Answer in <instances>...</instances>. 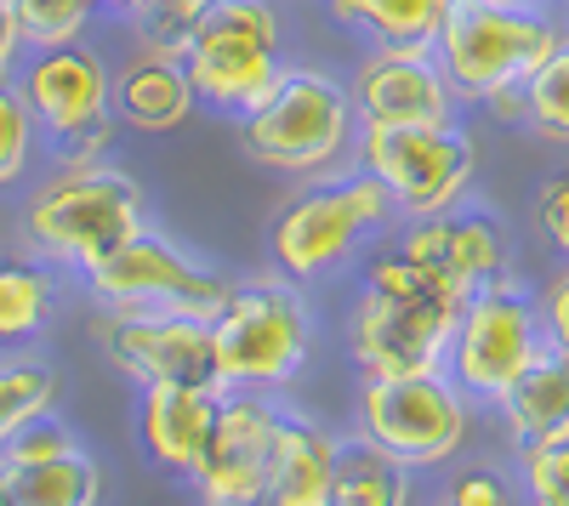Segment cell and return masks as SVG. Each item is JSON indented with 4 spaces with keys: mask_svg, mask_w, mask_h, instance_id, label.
<instances>
[{
    "mask_svg": "<svg viewBox=\"0 0 569 506\" xmlns=\"http://www.w3.org/2000/svg\"><path fill=\"white\" fill-rule=\"evenodd\" d=\"M569 29L552 7H490V0H456L433 58L456 91V103L490 109L496 98L525 91V80L552 58V45Z\"/></svg>",
    "mask_w": 569,
    "mask_h": 506,
    "instance_id": "obj_1",
    "label": "cell"
},
{
    "mask_svg": "<svg viewBox=\"0 0 569 506\" xmlns=\"http://www.w3.org/2000/svg\"><path fill=\"white\" fill-rule=\"evenodd\" d=\"M353 143H359L353 91L325 69L284 63L279 85L251 114H240V149L257 165L284 171V176H319Z\"/></svg>",
    "mask_w": 569,
    "mask_h": 506,
    "instance_id": "obj_2",
    "label": "cell"
},
{
    "mask_svg": "<svg viewBox=\"0 0 569 506\" xmlns=\"http://www.w3.org/2000/svg\"><path fill=\"white\" fill-rule=\"evenodd\" d=\"M194 98L222 114H251L284 74V18L273 0H217L182 45Z\"/></svg>",
    "mask_w": 569,
    "mask_h": 506,
    "instance_id": "obj_3",
    "label": "cell"
},
{
    "mask_svg": "<svg viewBox=\"0 0 569 506\" xmlns=\"http://www.w3.org/2000/svg\"><path fill=\"white\" fill-rule=\"evenodd\" d=\"M23 234L46 262L91 267L142 234V189L114 165H63L23 211Z\"/></svg>",
    "mask_w": 569,
    "mask_h": 506,
    "instance_id": "obj_4",
    "label": "cell"
},
{
    "mask_svg": "<svg viewBox=\"0 0 569 506\" xmlns=\"http://www.w3.org/2000/svg\"><path fill=\"white\" fill-rule=\"evenodd\" d=\"M211 342L228 387H279L308 358V307L279 280L228 285V302L211 313Z\"/></svg>",
    "mask_w": 569,
    "mask_h": 506,
    "instance_id": "obj_5",
    "label": "cell"
},
{
    "mask_svg": "<svg viewBox=\"0 0 569 506\" xmlns=\"http://www.w3.org/2000/svg\"><path fill=\"white\" fill-rule=\"evenodd\" d=\"M23 103L34 114V131L52 136L63 165H98L114 136V80L109 63L91 45H46L23 69Z\"/></svg>",
    "mask_w": 569,
    "mask_h": 506,
    "instance_id": "obj_6",
    "label": "cell"
},
{
    "mask_svg": "<svg viewBox=\"0 0 569 506\" xmlns=\"http://www.w3.org/2000/svg\"><path fill=\"white\" fill-rule=\"evenodd\" d=\"M541 347H547L541 307H530L525 291L501 273V280H490L485 291H472L461 302L456 336H450V353H445V371H450V382L467 398L501 404L507 387L541 358Z\"/></svg>",
    "mask_w": 569,
    "mask_h": 506,
    "instance_id": "obj_7",
    "label": "cell"
},
{
    "mask_svg": "<svg viewBox=\"0 0 569 506\" xmlns=\"http://www.w3.org/2000/svg\"><path fill=\"white\" fill-rule=\"evenodd\" d=\"M359 165L393 194V211L405 216H439L456 211V200L472 189L479 149L472 136L450 125H359Z\"/></svg>",
    "mask_w": 569,
    "mask_h": 506,
    "instance_id": "obj_8",
    "label": "cell"
},
{
    "mask_svg": "<svg viewBox=\"0 0 569 506\" xmlns=\"http://www.w3.org/2000/svg\"><path fill=\"white\" fill-rule=\"evenodd\" d=\"M388 216H393V194L370 171H359L348 182H319V189L297 194L273 216L268 245H273V262L291 273V280H313V273L337 267Z\"/></svg>",
    "mask_w": 569,
    "mask_h": 506,
    "instance_id": "obj_9",
    "label": "cell"
},
{
    "mask_svg": "<svg viewBox=\"0 0 569 506\" xmlns=\"http://www.w3.org/2000/svg\"><path fill=\"white\" fill-rule=\"evenodd\" d=\"M461 302L467 296H456L445 285H427L416 296H376V291H365V302L353 313V358H359L365 382L445 371Z\"/></svg>",
    "mask_w": 569,
    "mask_h": 506,
    "instance_id": "obj_10",
    "label": "cell"
},
{
    "mask_svg": "<svg viewBox=\"0 0 569 506\" xmlns=\"http://www.w3.org/2000/svg\"><path fill=\"white\" fill-rule=\"evenodd\" d=\"M359 427H365L370 444H382L393 462L433 467V462H450L467 438V393L445 371L365 382Z\"/></svg>",
    "mask_w": 569,
    "mask_h": 506,
    "instance_id": "obj_11",
    "label": "cell"
},
{
    "mask_svg": "<svg viewBox=\"0 0 569 506\" xmlns=\"http://www.w3.org/2000/svg\"><path fill=\"white\" fill-rule=\"evenodd\" d=\"M86 285L114 313H194V318H211L228 302V285L217 273L188 262L177 245H166L149 227H142L137 240H126L120 251H109L103 262H91Z\"/></svg>",
    "mask_w": 569,
    "mask_h": 506,
    "instance_id": "obj_12",
    "label": "cell"
},
{
    "mask_svg": "<svg viewBox=\"0 0 569 506\" xmlns=\"http://www.w3.org/2000/svg\"><path fill=\"white\" fill-rule=\"evenodd\" d=\"M98 342L142 387L228 393V382L217 371L211 318H194V313H114V318H98Z\"/></svg>",
    "mask_w": 569,
    "mask_h": 506,
    "instance_id": "obj_13",
    "label": "cell"
},
{
    "mask_svg": "<svg viewBox=\"0 0 569 506\" xmlns=\"http://www.w3.org/2000/svg\"><path fill=\"white\" fill-rule=\"evenodd\" d=\"M279 409L262 404L251 387L246 393H222L211 444L194 462V489L206 495V506H262L268 478H273V449H279Z\"/></svg>",
    "mask_w": 569,
    "mask_h": 506,
    "instance_id": "obj_14",
    "label": "cell"
},
{
    "mask_svg": "<svg viewBox=\"0 0 569 506\" xmlns=\"http://www.w3.org/2000/svg\"><path fill=\"white\" fill-rule=\"evenodd\" d=\"M359 125H450L456 120V91L433 52L410 45H376L348 80Z\"/></svg>",
    "mask_w": 569,
    "mask_h": 506,
    "instance_id": "obj_15",
    "label": "cell"
},
{
    "mask_svg": "<svg viewBox=\"0 0 569 506\" xmlns=\"http://www.w3.org/2000/svg\"><path fill=\"white\" fill-rule=\"evenodd\" d=\"M399 251L410 262H421L439 285H450L456 296H472L485 291L490 280L507 273V245L496 234L490 216H456V211H439V216H421L410 234L399 240Z\"/></svg>",
    "mask_w": 569,
    "mask_h": 506,
    "instance_id": "obj_16",
    "label": "cell"
},
{
    "mask_svg": "<svg viewBox=\"0 0 569 506\" xmlns=\"http://www.w3.org/2000/svg\"><path fill=\"white\" fill-rule=\"evenodd\" d=\"M217 409H222V393L211 387H142V449L154 455V467L166 473H194V462L211 444V427H217Z\"/></svg>",
    "mask_w": 569,
    "mask_h": 506,
    "instance_id": "obj_17",
    "label": "cell"
},
{
    "mask_svg": "<svg viewBox=\"0 0 569 506\" xmlns=\"http://www.w3.org/2000/svg\"><path fill=\"white\" fill-rule=\"evenodd\" d=\"M194 80H188L177 52H142L114 80V114L131 131H177L194 114Z\"/></svg>",
    "mask_w": 569,
    "mask_h": 506,
    "instance_id": "obj_18",
    "label": "cell"
},
{
    "mask_svg": "<svg viewBox=\"0 0 569 506\" xmlns=\"http://www.w3.org/2000/svg\"><path fill=\"white\" fill-rule=\"evenodd\" d=\"M501 416L512 438L536 449V444H569V353L541 347V358L518 376L501 398Z\"/></svg>",
    "mask_w": 569,
    "mask_h": 506,
    "instance_id": "obj_19",
    "label": "cell"
},
{
    "mask_svg": "<svg viewBox=\"0 0 569 506\" xmlns=\"http://www.w3.org/2000/svg\"><path fill=\"white\" fill-rule=\"evenodd\" d=\"M330 462H337V438L302 416H284L262 506H330Z\"/></svg>",
    "mask_w": 569,
    "mask_h": 506,
    "instance_id": "obj_20",
    "label": "cell"
},
{
    "mask_svg": "<svg viewBox=\"0 0 569 506\" xmlns=\"http://www.w3.org/2000/svg\"><path fill=\"white\" fill-rule=\"evenodd\" d=\"M456 0H325L330 23L353 29L370 45H410V52H433Z\"/></svg>",
    "mask_w": 569,
    "mask_h": 506,
    "instance_id": "obj_21",
    "label": "cell"
},
{
    "mask_svg": "<svg viewBox=\"0 0 569 506\" xmlns=\"http://www.w3.org/2000/svg\"><path fill=\"white\" fill-rule=\"evenodd\" d=\"M330 506H410V467L382 444L348 438L330 462Z\"/></svg>",
    "mask_w": 569,
    "mask_h": 506,
    "instance_id": "obj_22",
    "label": "cell"
},
{
    "mask_svg": "<svg viewBox=\"0 0 569 506\" xmlns=\"http://www.w3.org/2000/svg\"><path fill=\"white\" fill-rule=\"evenodd\" d=\"M0 495H7V506H98L103 478L80 449H69L58 462H29V467L0 462Z\"/></svg>",
    "mask_w": 569,
    "mask_h": 506,
    "instance_id": "obj_23",
    "label": "cell"
},
{
    "mask_svg": "<svg viewBox=\"0 0 569 506\" xmlns=\"http://www.w3.org/2000/svg\"><path fill=\"white\" fill-rule=\"evenodd\" d=\"M52 280L29 262H0V342H29L52 318Z\"/></svg>",
    "mask_w": 569,
    "mask_h": 506,
    "instance_id": "obj_24",
    "label": "cell"
},
{
    "mask_svg": "<svg viewBox=\"0 0 569 506\" xmlns=\"http://www.w3.org/2000/svg\"><path fill=\"white\" fill-rule=\"evenodd\" d=\"M525 125L547 143H569V34L552 45V58L525 80Z\"/></svg>",
    "mask_w": 569,
    "mask_h": 506,
    "instance_id": "obj_25",
    "label": "cell"
},
{
    "mask_svg": "<svg viewBox=\"0 0 569 506\" xmlns=\"http://www.w3.org/2000/svg\"><path fill=\"white\" fill-rule=\"evenodd\" d=\"M52 393H58V382H52V371H40V364L0 371V449H7L34 416H46Z\"/></svg>",
    "mask_w": 569,
    "mask_h": 506,
    "instance_id": "obj_26",
    "label": "cell"
},
{
    "mask_svg": "<svg viewBox=\"0 0 569 506\" xmlns=\"http://www.w3.org/2000/svg\"><path fill=\"white\" fill-rule=\"evenodd\" d=\"M12 12H18L23 40L34 45V52H46V45L80 40L86 18L98 12V7H91V0H12Z\"/></svg>",
    "mask_w": 569,
    "mask_h": 506,
    "instance_id": "obj_27",
    "label": "cell"
},
{
    "mask_svg": "<svg viewBox=\"0 0 569 506\" xmlns=\"http://www.w3.org/2000/svg\"><path fill=\"white\" fill-rule=\"evenodd\" d=\"M206 7H217V0H149L142 12H131V23H137L149 52H177L182 58V45H188V34H194Z\"/></svg>",
    "mask_w": 569,
    "mask_h": 506,
    "instance_id": "obj_28",
    "label": "cell"
},
{
    "mask_svg": "<svg viewBox=\"0 0 569 506\" xmlns=\"http://www.w3.org/2000/svg\"><path fill=\"white\" fill-rule=\"evenodd\" d=\"M29 154H34V114L23 103V91L0 80V189L23 176Z\"/></svg>",
    "mask_w": 569,
    "mask_h": 506,
    "instance_id": "obj_29",
    "label": "cell"
},
{
    "mask_svg": "<svg viewBox=\"0 0 569 506\" xmlns=\"http://www.w3.org/2000/svg\"><path fill=\"white\" fill-rule=\"evenodd\" d=\"M525 484L536 506H569V444L525 449Z\"/></svg>",
    "mask_w": 569,
    "mask_h": 506,
    "instance_id": "obj_30",
    "label": "cell"
},
{
    "mask_svg": "<svg viewBox=\"0 0 569 506\" xmlns=\"http://www.w3.org/2000/svg\"><path fill=\"white\" fill-rule=\"evenodd\" d=\"M69 449H80L69 427H58L52 416H34L7 449H0V462H7V467H29V462H58V455H69Z\"/></svg>",
    "mask_w": 569,
    "mask_h": 506,
    "instance_id": "obj_31",
    "label": "cell"
},
{
    "mask_svg": "<svg viewBox=\"0 0 569 506\" xmlns=\"http://www.w3.org/2000/svg\"><path fill=\"white\" fill-rule=\"evenodd\" d=\"M439 506H518V495H512V484H507L501 473L472 467V473H461V478L445 489Z\"/></svg>",
    "mask_w": 569,
    "mask_h": 506,
    "instance_id": "obj_32",
    "label": "cell"
},
{
    "mask_svg": "<svg viewBox=\"0 0 569 506\" xmlns=\"http://www.w3.org/2000/svg\"><path fill=\"white\" fill-rule=\"evenodd\" d=\"M541 234L552 240V251L558 256H569V176H558V182H547L541 189Z\"/></svg>",
    "mask_w": 569,
    "mask_h": 506,
    "instance_id": "obj_33",
    "label": "cell"
},
{
    "mask_svg": "<svg viewBox=\"0 0 569 506\" xmlns=\"http://www.w3.org/2000/svg\"><path fill=\"white\" fill-rule=\"evenodd\" d=\"M541 331H547V347L569 353V273L547 285V302H541Z\"/></svg>",
    "mask_w": 569,
    "mask_h": 506,
    "instance_id": "obj_34",
    "label": "cell"
},
{
    "mask_svg": "<svg viewBox=\"0 0 569 506\" xmlns=\"http://www.w3.org/2000/svg\"><path fill=\"white\" fill-rule=\"evenodd\" d=\"M18 45H23L18 12H12V0H0V80L12 74V63H18Z\"/></svg>",
    "mask_w": 569,
    "mask_h": 506,
    "instance_id": "obj_35",
    "label": "cell"
},
{
    "mask_svg": "<svg viewBox=\"0 0 569 506\" xmlns=\"http://www.w3.org/2000/svg\"><path fill=\"white\" fill-rule=\"evenodd\" d=\"M91 7H114L120 18H131V12H142V7H149V0H91Z\"/></svg>",
    "mask_w": 569,
    "mask_h": 506,
    "instance_id": "obj_36",
    "label": "cell"
},
{
    "mask_svg": "<svg viewBox=\"0 0 569 506\" xmlns=\"http://www.w3.org/2000/svg\"><path fill=\"white\" fill-rule=\"evenodd\" d=\"M490 7H558V0H490Z\"/></svg>",
    "mask_w": 569,
    "mask_h": 506,
    "instance_id": "obj_37",
    "label": "cell"
},
{
    "mask_svg": "<svg viewBox=\"0 0 569 506\" xmlns=\"http://www.w3.org/2000/svg\"><path fill=\"white\" fill-rule=\"evenodd\" d=\"M558 7H563V12H569V0H558Z\"/></svg>",
    "mask_w": 569,
    "mask_h": 506,
    "instance_id": "obj_38",
    "label": "cell"
},
{
    "mask_svg": "<svg viewBox=\"0 0 569 506\" xmlns=\"http://www.w3.org/2000/svg\"><path fill=\"white\" fill-rule=\"evenodd\" d=\"M0 506H7V495H0Z\"/></svg>",
    "mask_w": 569,
    "mask_h": 506,
    "instance_id": "obj_39",
    "label": "cell"
}]
</instances>
